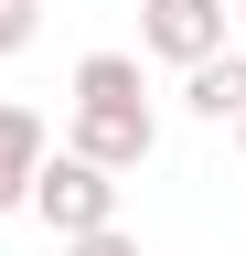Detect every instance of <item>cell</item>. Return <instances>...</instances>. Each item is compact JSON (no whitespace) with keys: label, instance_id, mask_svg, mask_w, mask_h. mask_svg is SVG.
<instances>
[{"label":"cell","instance_id":"cell-1","mask_svg":"<svg viewBox=\"0 0 246 256\" xmlns=\"http://www.w3.org/2000/svg\"><path fill=\"white\" fill-rule=\"evenodd\" d=\"M22 214H43V224H54V246H75V235H107V224H118V182L54 150L43 171H33V203H22Z\"/></svg>","mask_w":246,"mask_h":256},{"label":"cell","instance_id":"cell-2","mask_svg":"<svg viewBox=\"0 0 246 256\" xmlns=\"http://www.w3.org/2000/svg\"><path fill=\"white\" fill-rule=\"evenodd\" d=\"M54 150H65V160H86V171H107V182H129L139 160L161 150V118H150V107H75Z\"/></svg>","mask_w":246,"mask_h":256},{"label":"cell","instance_id":"cell-3","mask_svg":"<svg viewBox=\"0 0 246 256\" xmlns=\"http://www.w3.org/2000/svg\"><path fill=\"white\" fill-rule=\"evenodd\" d=\"M225 0H139V54H161V64H182V75H193V64H214L225 54Z\"/></svg>","mask_w":246,"mask_h":256},{"label":"cell","instance_id":"cell-4","mask_svg":"<svg viewBox=\"0 0 246 256\" xmlns=\"http://www.w3.org/2000/svg\"><path fill=\"white\" fill-rule=\"evenodd\" d=\"M54 160V128L33 118V107H11V96H0V214H22L33 203V171Z\"/></svg>","mask_w":246,"mask_h":256},{"label":"cell","instance_id":"cell-5","mask_svg":"<svg viewBox=\"0 0 246 256\" xmlns=\"http://www.w3.org/2000/svg\"><path fill=\"white\" fill-rule=\"evenodd\" d=\"M182 107H193L203 128H235V118H246V54L225 43L214 64H193V75H182Z\"/></svg>","mask_w":246,"mask_h":256},{"label":"cell","instance_id":"cell-6","mask_svg":"<svg viewBox=\"0 0 246 256\" xmlns=\"http://www.w3.org/2000/svg\"><path fill=\"white\" fill-rule=\"evenodd\" d=\"M65 96H75V107H150L139 54H118V43H107V54H75V86H65Z\"/></svg>","mask_w":246,"mask_h":256},{"label":"cell","instance_id":"cell-7","mask_svg":"<svg viewBox=\"0 0 246 256\" xmlns=\"http://www.w3.org/2000/svg\"><path fill=\"white\" fill-rule=\"evenodd\" d=\"M33 32H43V0H0V54H22Z\"/></svg>","mask_w":246,"mask_h":256},{"label":"cell","instance_id":"cell-8","mask_svg":"<svg viewBox=\"0 0 246 256\" xmlns=\"http://www.w3.org/2000/svg\"><path fill=\"white\" fill-rule=\"evenodd\" d=\"M65 256H139V235H129V224H107V235H75Z\"/></svg>","mask_w":246,"mask_h":256},{"label":"cell","instance_id":"cell-9","mask_svg":"<svg viewBox=\"0 0 246 256\" xmlns=\"http://www.w3.org/2000/svg\"><path fill=\"white\" fill-rule=\"evenodd\" d=\"M235 54H246V0H235Z\"/></svg>","mask_w":246,"mask_h":256},{"label":"cell","instance_id":"cell-10","mask_svg":"<svg viewBox=\"0 0 246 256\" xmlns=\"http://www.w3.org/2000/svg\"><path fill=\"white\" fill-rule=\"evenodd\" d=\"M235 160H246V118H235Z\"/></svg>","mask_w":246,"mask_h":256}]
</instances>
